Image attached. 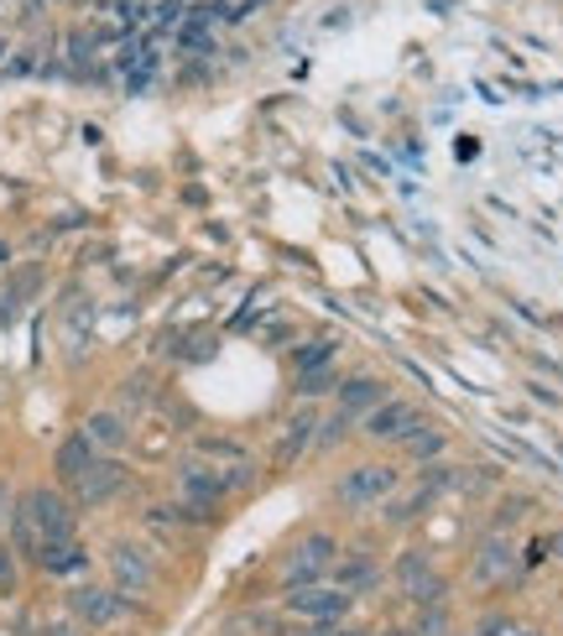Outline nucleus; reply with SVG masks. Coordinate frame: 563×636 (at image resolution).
<instances>
[{"instance_id":"9d476101","label":"nucleus","mask_w":563,"mask_h":636,"mask_svg":"<svg viewBox=\"0 0 563 636\" xmlns=\"http://www.w3.org/2000/svg\"><path fill=\"white\" fill-rule=\"evenodd\" d=\"M84 438H89V444H94V448H120V444H125V428H120V417L100 413V417H89Z\"/></svg>"},{"instance_id":"a211bd4d","label":"nucleus","mask_w":563,"mask_h":636,"mask_svg":"<svg viewBox=\"0 0 563 636\" xmlns=\"http://www.w3.org/2000/svg\"><path fill=\"white\" fill-rule=\"evenodd\" d=\"M454 636H460V632H454Z\"/></svg>"},{"instance_id":"ddd939ff","label":"nucleus","mask_w":563,"mask_h":636,"mask_svg":"<svg viewBox=\"0 0 563 636\" xmlns=\"http://www.w3.org/2000/svg\"><path fill=\"white\" fill-rule=\"evenodd\" d=\"M298 636H340V626H303Z\"/></svg>"},{"instance_id":"7ed1b4c3","label":"nucleus","mask_w":563,"mask_h":636,"mask_svg":"<svg viewBox=\"0 0 563 636\" xmlns=\"http://www.w3.org/2000/svg\"><path fill=\"white\" fill-rule=\"evenodd\" d=\"M334 568V537H308L298 548L282 558V589H298V585H324V574Z\"/></svg>"},{"instance_id":"9b49d317","label":"nucleus","mask_w":563,"mask_h":636,"mask_svg":"<svg viewBox=\"0 0 563 636\" xmlns=\"http://www.w3.org/2000/svg\"><path fill=\"white\" fill-rule=\"evenodd\" d=\"M340 579H344V595H350V589H375L381 585V568H375L371 558H350V564L340 568Z\"/></svg>"},{"instance_id":"f03ea898","label":"nucleus","mask_w":563,"mask_h":636,"mask_svg":"<svg viewBox=\"0 0 563 636\" xmlns=\"http://www.w3.org/2000/svg\"><path fill=\"white\" fill-rule=\"evenodd\" d=\"M282 610L292 620H303V626H340L350 616V595L334 585H298V589H288Z\"/></svg>"},{"instance_id":"dca6fc26","label":"nucleus","mask_w":563,"mask_h":636,"mask_svg":"<svg viewBox=\"0 0 563 636\" xmlns=\"http://www.w3.org/2000/svg\"><path fill=\"white\" fill-rule=\"evenodd\" d=\"M340 636H375V632H340Z\"/></svg>"},{"instance_id":"39448f33","label":"nucleus","mask_w":563,"mask_h":636,"mask_svg":"<svg viewBox=\"0 0 563 636\" xmlns=\"http://www.w3.org/2000/svg\"><path fill=\"white\" fill-rule=\"evenodd\" d=\"M37 568H48L52 579H79L89 568V553L79 537H69V543H48L42 548V558H37Z\"/></svg>"},{"instance_id":"4468645a","label":"nucleus","mask_w":563,"mask_h":636,"mask_svg":"<svg viewBox=\"0 0 563 636\" xmlns=\"http://www.w3.org/2000/svg\"><path fill=\"white\" fill-rule=\"evenodd\" d=\"M48 636H79L73 626H48Z\"/></svg>"},{"instance_id":"0eeeda50","label":"nucleus","mask_w":563,"mask_h":636,"mask_svg":"<svg viewBox=\"0 0 563 636\" xmlns=\"http://www.w3.org/2000/svg\"><path fill=\"white\" fill-rule=\"evenodd\" d=\"M392 470H381V465H365V470H355V475H350V481L340 485V501H350V506H365V501H375V496H386V491H392Z\"/></svg>"},{"instance_id":"20e7f679","label":"nucleus","mask_w":563,"mask_h":636,"mask_svg":"<svg viewBox=\"0 0 563 636\" xmlns=\"http://www.w3.org/2000/svg\"><path fill=\"white\" fill-rule=\"evenodd\" d=\"M110 579H115L120 595H147V589L157 585V564H152V553L137 548V543H115L110 548Z\"/></svg>"},{"instance_id":"6e6552de","label":"nucleus","mask_w":563,"mask_h":636,"mask_svg":"<svg viewBox=\"0 0 563 636\" xmlns=\"http://www.w3.org/2000/svg\"><path fill=\"white\" fill-rule=\"evenodd\" d=\"M512 564H516L512 548H506L501 537H491V543H480L475 568H470V579H475V585H501V579H506V568H512Z\"/></svg>"},{"instance_id":"1a4fd4ad","label":"nucleus","mask_w":563,"mask_h":636,"mask_svg":"<svg viewBox=\"0 0 563 636\" xmlns=\"http://www.w3.org/2000/svg\"><path fill=\"white\" fill-rule=\"evenodd\" d=\"M89 470H94V444H89L84 433H79V438H69V444L58 448V481H63V485H79Z\"/></svg>"},{"instance_id":"423d86ee","label":"nucleus","mask_w":563,"mask_h":636,"mask_svg":"<svg viewBox=\"0 0 563 636\" xmlns=\"http://www.w3.org/2000/svg\"><path fill=\"white\" fill-rule=\"evenodd\" d=\"M120 485H125V470L110 465V460H94V470H89V475L73 485V491H79V501H84V506H100V501L115 496Z\"/></svg>"},{"instance_id":"f257e3e1","label":"nucleus","mask_w":563,"mask_h":636,"mask_svg":"<svg viewBox=\"0 0 563 636\" xmlns=\"http://www.w3.org/2000/svg\"><path fill=\"white\" fill-rule=\"evenodd\" d=\"M69 610L79 626H94V632H110L120 620L137 616V600L120 595L115 585H73L69 589Z\"/></svg>"},{"instance_id":"f8f14e48","label":"nucleus","mask_w":563,"mask_h":636,"mask_svg":"<svg viewBox=\"0 0 563 636\" xmlns=\"http://www.w3.org/2000/svg\"><path fill=\"white\" fill-rule=\"evenodd\" d=\"M412 636H454V632H449V610H444V605H423V616L412 620Z\"/></svg>"},{"instance_id":"2eb2a0df","label":"nucleus","mask_w":563,"mask_h":636,"mask_svg":"<svg viewBox=\"0 0 563 636\" xmlns=\"http://www.w3.org/2000/svg\"><path fill=\"white\" fill-rule=\"evenodd\" d=\"M375 636H412V626H408V632H375Z\"/></svg>"},{"instance_id":"f3484780","label":"nucleus","mask_w":563,"mask_h":636,"mask_svg":"<svg viewBox=\"0 0 563 636\" xmlns=\"http://www.w3.org/2000/svg\"><path fill=\"white\" fill-rule=\"evenodd\" d=\"M553 548H559V553H563V537H553Z\"/></svg>"}]
</instances>
